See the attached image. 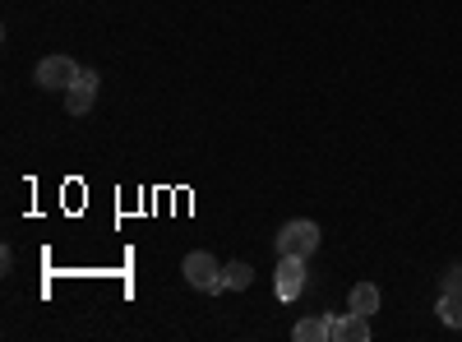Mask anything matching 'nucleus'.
Wrapping results in <instances>:
<instances>
[{"label": "nucleus", "instance_id": "f257e3e1", "mask_svg": "<svg viewBox=\"0 0 462 342\" xmlns=\"http://www.w3.org/2000/svg\"><path fill=\"white\" fill-rule=\"evenodd\" d=\"M324 232L310 222V217H291L282 232H278V254H296V259H310L319 250Z\"/></svg>", "mask_w": 462, "mask_h": 342}, {"label": "nucleus", "instance_id": "f03ea898", "mask_svg": "<svg viewBox=\"0 0 462 342\" xmlns=\"http://www.w3.org/2000/svg\"><path fill=\"white\" fill-rule=\"evenodd\" d=\"M84 74V65L74 60V56H47V60H37V69H32V79H37V88H47V93H65L74 79Z\"/></svg>", "mask_w": 462, "mask_h": 342}, {"label": "nucleus", "instance_id": "7ed1b4c3", "mask_svg": "<svg viewBox=\"0 0 462 342\" xmlns=\"http://www.w3.org/2000/svg\"><path fill=\"white\" fill-rule=\"evenodd\" d=\"M222 269L226 263H217L208 250H189L180 259V273H185V282L195 291H222Z\"/></svg>", "mask_w": 462, "mask_h": 342}, {"label": "nucleus", "instance_id": "20e7f679", "mask_svg": "<svg viewBox=\"0 0 462 342\" xmlns=\"http://www.w3.org/2000/svg\"><path fill=\"white\" fill-rule=\"evenodd\" d=\"M97 88H102L97 69H84L79 79H74V84L65 88V111H69V116H88L93 102H97Z\"/></svg>", "mask_w": 462, "mask_h": 342}, {"label": "nucleus", "instance_id": "39448f33", "mask_svg": "<svg viewBox=\"0 0 462 342\" xmlns=\"http://www.w3.org/2000/svg\"><path fill=\"white\" fill-rule=\"evenodd\" d=\"M273 291H278L282 300H296V296L305 291V259H296V254H278Z\"/></svg>", "mask_w": 462, "mask_h": 342}, {"label": "nucleus", "instance_id": "423d86ee", "mask_svg": "<svg viewBox=\"0 0 462 342\" xmlns=\"http://www.w3.org/2000/svg\"><path fill=\"white\" fill-rule=\"evenodd\" d=\"M328 337L333 342H370V315H342V319H333L328 324Z\"/></svg>", "mask_w": 462, "mask_h": 342}, {"label": "nucleus", "instance_id": "0eeeda50", "mask_svg": "<svg viewBox=\"0 0 462 342\" xmlns=\"http://www.w3.org/2000/svg\"><path fill=\"white\" fill-rule=\"evenodd\" d=\"M346 310H356V315H374L379 310V287L374 282H356L352 296H346Z\"/></svg>", "mask_w": 462, "mask_h": 342}, {"label": "nucleus", "instance_id": "6e6552de", "mask_svg": "<svg viewBox=\"0 0 462 342\" xmlns=\"http://www.w3.org/2000/svg\"><path fill=\"white\" fill-rule=\"evenodd\" d=\"M250 282H254V269H250V263H226V269H222V291H250Z\"/></svg>", "mask_w": 462, "mask_h": 342}, {"label": "nucleus", "instance_id": "1a4fd4ad", "mask_svg": "<svg viewBox=\"0 0 462 342\" xmlns=\"http://www.w3.org/2000/svg\"><path fill=\"white\" fill-rule=\"evenodd\" d=\"M328 324H333L328 315H319V319H300V324L291 328V337H296V342H328Z\"/></svg>", "mask_w": 462, "mask_h": 342}, {"label": "nucleus", "instance_id": "9d476101", "mask_svg": "<svg viewBox=\"0 0 462 342\" xmlns=\"http://www.w3.org/2000/svg\"><path fill=\"white\" fill-rule=\"evenodd\" d=\"M439 319H444L448 328H462V296H453V291L439 296Z\"/></svg>", "mask_w": 462, "mask_h": 342}, {"label": "nucleus", "instance_id": "9b49d317", "mask_svg": "<svg viewBox=\"0 0 462 342\" xmlns=\"http://www.w3.org/2000/svg\"><path fill=\"white\" fill-rule=\"evenodd\" d=\"M444 291L462 296V263H448V269H444Z\"/></svg>", "mask_w": 462, "mask_h": 342}]
</instances>
